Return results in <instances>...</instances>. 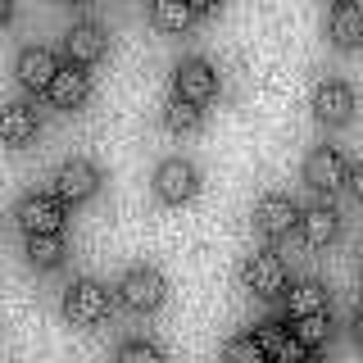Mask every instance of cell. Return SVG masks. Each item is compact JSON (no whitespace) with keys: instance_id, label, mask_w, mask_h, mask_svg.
I'll return each instance as SVG.
<instances>
[{"instance_id":"cell-1","label":"cell","mask_w":363,"mask_h":363,"mask_svg":"<svg viewBox=\"0 0 363 363\" xmlns=\"http://www.w3.org/2000/svg\"><path fill=\"white\" fill-rule=\"evenodd\" d=\"M105 313H109V291L100 286V281L77 277L73 286L64 291V318H68V323L96 327V323H105Z\"/></svg>"},{"instance_id":"cell-2","label":"cell","mask_w":363,"mask_h":363,"mask_svg":"<svg viewBox=\"0 0 363 363\" xmlns=\"http://www.w3.org/2000/svg\"><path fill=\"white\" fill-rule=\"evenodd\" d=\"M164 272L159 268H150V264H136V268H128L123 272V281H118V300L128 304V309H136V313H150V309H159V300H164Z\"/></svg>"},{"instance_id":"cell-3","label":"cell","mask_w":363,"mask_h":363,"mask_svg":"<svg viewBox=\"0 0 363 363\" xmlns=\"http://www.w3.org/2000/svg\"><path fill=\"white\" fill-rule=\"evenodd\" d=\"M350 173L354 168L345 164V155L336 150V145H313L309 159H304V182H309L313 191H340V186H350Z\"/></svg>"},{"instance_id":"cell-4","label":"cell","mask_w":363,"mask_h":363,"mask_svg":"<svg viewBox=\"0 0 363 363\" xmlns=\"http://www.w3.org/2000/svg\"><path fill=\"white\" fill-rule=\"evenodd\" d=\"M155 191H159V200H168V204H182V200H191L200 191V168L191 164V159H164V164L155 168Z\"/></svg>"},{"instance_id":"cell-5","label":"cell","mask_w":363,"mask_h":363,"mask_svg":"<svg viewBox=\"0 0 363 363\" xmlns=\"http://www.w3.org/2000/svg\"><path fill=\"white\" fill-rule=\"evenodd\" d=\"M18 227L28 236H41V232H60L64 227V200L60 196H41V191H28L14 209Z\"/></svg>"},{"instance_id":"cell-6","label":"cell","mask_w":363,"mask_h":363,"mask_svg":"<svg viewBox=\"0 0 363 363\" xmlns=\"http://www.w3.org/2000/svg\"><path fill=\"white\" fill-rule=\"evenodd\" d=\"M241 281H245V291L264 295V300H272V295H286V264H281V255H272V250H259V255L245 259Z\"/></svg>"},{"instance_id":"cell-7","label":"cell","mask_w":363,"mask_h":363,"mask_svg":"<svg viewBox=\"0 0 363 363\" xmlns=\"http://www.w3.org/2000/svg\"><path fill=\"white\" fill-rule=\"evenodd\" d=\"M100 191V168L91 159H64L60 173H55V196L64 204H82Z\"/></svg>"},{"instance_id":"cell-8","label":"cell","mask_w":363,"mask_h":363,"mask_svg":"<svg viewBox=\"0 0 363 363\" xmlns=\"http://www.w3.org/2000/svg\"><path fill=\"white\" fill-rule=\"evenodd\" d=\"M300 213H304V209H300L291 196H281V191H268V196L255 204V223H259V232H264L268 241L291 236V227H300Z\"/></svg>"},{"instance_id":"cell-9","label":"cell","mask_w":363,"mask_h":363,"mask_svg":"<svg viewBox=\"0 0 363 363\" xmlns=\"http://www.w3.org/2000/svg\"><path fill=\"white\" fill-rule=\"evenodd\" d=\"M213 91H218V73H213V64L204 60H182L173 68V96L191 100V105H209Z\"/></svg>"},{"instance_id":"cell-10","label":"cell","mask_w":363,"mask_h":363,"mask_svg":"<svg viewBox=\"0 0 363 363\" xmlns=\"http://www.w3.org/2000/svg\"><path fill=\"white\" fill-rule=\"evenodd\" d=\"M60 68L64 64H60V55H55L50 45H23L18 60H14V73H18V82L28 91H50V82H55Z\"/></svg>"},{"instance_id":"cell-11","label":"cell","mask_w":363,"mask_h":363,"mask_svg":"<svg viewBox=\"0 0 363 363\" xmlns=\"http://www.w3.org/2000/svg\"><path fill=\"white\" fill-rule=\"evenodd\" d=\"M37 132H41V118H37V109H32L28 100L0 105V141L5 145H28Z\"/></svg>"},{"instance_id":"cell-12","label":"cell","mask_w":363,"mask_h":363,"mask_svg":"<svg viewBox=\"0 0 363 363\" xmlns=\"http://www.w3.org/2000/svg\"><path fill=\"white\" fill-rule=\"evenodd\" d=\"M255 340L264 345L268 363H304V359H309V350H304L281 323H259V327H255Z\"/></svg>"},{"instance_id":"cell-13","label":"cell","mask_w":363,"mask_h":363,"mask_svg":"<svg viewBox=\"0 0 363 363\" xmlns=\"http://www.w3.org/2000/svg\"><path fill=\"white\" fill-rule=\"evenodd\" d=\"M64 45H68V64H96L100 55H105L109 37H105V28H100V23L86 18V23H73V28H68Z\"/></svg>"},{"instance_id":"cell-14","label":"cell","mask_w":363,"mask_h":363,"mask_svg":"<svg viewBox=\"0 0 363 363\" xmlns=\"http://www.w3.org/2000/svg\"><path fill=\"white\" fill-rule=\"evenodd\" d=\"M313 113L327 123V128L345 123L350 113H354V91H350L345 82H318V91H313Z\"/></svg>"},{"instance_id":"cell-15","label":"cell","mask_w":363,"mask_h":363,"mask_svg":"<svg viewBox=\"0 0 363 363\" xmlns=\"http://www.w3.org/2000/svg\"><path fill=\"white\" fill-rule=\"evenodd\" d=\"M86 91H91V77L82 73V64H64L60 73H55V82H50L45 96H50L60 109H77L86 100Z\"/></svg>"},{"instance_id":"cell-16","label":"cell","mask_w":363,"mask_h":363,"mask_svg":"<svg viewBox=\"0 0 363 363\" xmlns=\"http://www.w3.org/2000/svg\"><path fill=\"white\" fill-rule=\"evenodd\" d=\"M336 232H340V213L332 204H309V209L300 213V236L309 245H332Z\"/></svg>"},{"instance_id":"cell-17","label":"cell","mask_w":363,"mask_h":363,"mask_svg":"<svg viewBox=\"0 0 363 363\" xmlns=\"http://www.w3.org/2000/svg\"><path fill=\"white\" fill-rule=\"evenodd\" d=\"M309 313H327V286L304 277L286 291V318H309Z\"/></svg>"},{"instance_id":"cell-18","label":"cell","mask_w":363,"mask_h":363,"mask_svg":"<svg viewBox=\"0 0 363 363\" xmlns=\"http://www.w3.org/2000/svg\"><path fill=\"white\" fill-rule=\"evenodd\" d=\"M332 37H336V45H363V5L359 0L332 5Z\"/></svg>"},{"instance_id":"cell-19","label":"cell","mask_w":363,"mask_h":363,"mask_svg":"<svg viewBox=\"0 0 363 363\" xmlns=\"http://www.w3.org/2000/svg\"><path fill=\"white\" fill-rule=\"evenodd\" d=\"M150 18L164 32H186L196 23V9H191V0H150Z\"/></svg>"},{"instance_id":"cell-20","label":"cell","mask_w":363,"mask_h":363,"mask_svg":"<svg viewBox=\"0 0 363 363\" xmlns=\"http://www.w3.org/2000/svg\"><path fill=\"white\" fill-rule=\"evenodd\" d=\"M23 255H28L32 268H55L64 259V236L60 232H41V236H28V245H23Z\"/></svg>"},{"instance_id":"cell-21","label":"cell","mask_w":363,"mask_h":363,"mask_svg":"<svg viewBox=\"0 0 363 363\" xmlns=\"http://www.w3.org/2000/svg\"><path fill=\"white\" fill-rule=\"evenodd\" d=\"M291 336L300 340L304 350H318L327 345V336H332V313H309V318H291Z\"/></svg>"},{"instance_id":"cell-22","label":"cell","mask_w":363,"mask_h":363,"mask_svg":"<svg viewBox=\"0 0 363 363\" xmlns=\"http://www.w3.org/2000/svg\"><path fill=\"white\" fill-rule=\"evenodd\" d=\"M223 363H268V354L255 340V332H245V336H232L223 345Z\"/></svg>"},{"instance_id":"cell-23","label":"cell","mask_w":363,"mask_h":363,"mask_svg":"<svg viewBox=\"0 0 363 363\" xmlns=\"http://www.w3.org/2000/svg\"><path fill=\"white\" fill-rule=\"evenodd\" d=\"M164 123L173 132H191V128H200V105H191V100H182V96H173L164 105Z\"/></svg>"},{"instance_id":"cell-24","label":"cell","mask_w":363,"mask_h":363,"mask_svg":"<svg viewBox=\"0 0 363 363\" xmlns=\"http://www.w3.org/2000/svg\"><path fill=\"white\" fill-rule=\"evenodd\" d=\"M113 363H164V350L155 340H128V345H118V359Z\"/></svg>"},{"instance_id":"cell-25","label":"cell","mask_w":363,"mask_h":363,"mask_svg":"<svg viewBox=\"0 0 363 363\" xmlns=\"http://www.w3.org/2000/svg\"><path fill=\"white\" fill-rule=\"evenodd\" d=\"M350 186H354V196H359V204H363V164L350 173Z\"/></svg>"},{"instance_id":"cell-26","label":"cell","mask_w":363,"mask_h":363,"mask_svg":"<svg viewBox=\"0 0 363 363\" xmlns=\"http://www.w3.org/2000/svg\"><path fill=\"white\" fill-rule=\"evenodd\" d=\"M223 0H191V9H196V14H204V9H218Z\"/></svg>"},{"instance_id":"cell-27","label":"cell","mask_w":363,"mask_h":363,"mask_svg":"<svg viewBox=\"0 0 363 363\" xmlns=\"http://www.w3.org/2000/svg\"><path fill=\"white\" fill-rule=\"evenodd\" d=\"M9 14H14V0H0V23H5Z\"/></svg>"},{"instance_id":"cell-28","label":"cell","mask_w":363,"mask_h":363,"mask_svg":"<svg viewBox=\"0 0 363 363\" xmlns=\"http://www.w3.org/2000/svg\"><path fill=\"white\" fill-rule=\"evenodd\" d=\"M354 332H359V340H363V309H359V318H354Z\"/></svg>"},{"instance_id":"cell-29","label":"cell","mask_w":363,"mask_h":363,"mask_svg":"<svg viewBox=\"0 0 363 363\" xmlns=\"http://www.w3.org/2000/svg\"><path fill=\"white\" fill-rule=\"evenodd\" d=\"M304 363H327V359H318V354H309V359H304Z\"/></svg>"},{"instance_id":"cell-30","label":"cell","mask_w":363,"mask_h":363,"mask_svg":"<svg viewBox=\"0 0 363 363\" xmlns=\"http://www.w3.org/2000/svg\"><path fill=\"white\" fill-rule=\"evenodd\" d=\"M336 5H345V0H336Z\"/></svg>"}]
</instances>
